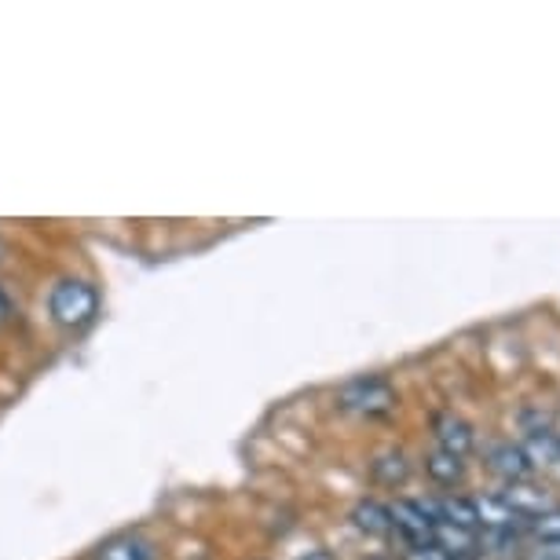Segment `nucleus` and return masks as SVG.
I'll return each mask as SVG.
<instances>
[{"mask_svg": "<svg viewBox=\"0 0 560 560\" xmlns=\"http://www.w3.org/2000/svg\"><path fill=\"white\" fill-rule=\"evenodd\" d=\"M352 524H355V532L374 535V538L393 532V521H388V505L374 502V499H366V502L355 505V510H352Z\"/></svg>", "mask_w": 560, "mask_h": 560, "instance_id": "obj_13", "label": "nucleus"}, {"mask_svg": "<svg viewBox=\"0 0 560 560\" xmlns=\"http://www.w3.org/2000/svg\"><path fill=\"white\" fill-rule=\"evenodd\" d=\"M432 436H436L440 451L454 454V458H465L472 447H477V432L472 425L458 415H451V410H443V415L432 418Z\"/></svg>", "mask_w": 560, "mask_h": 560, "instance_id": "obj_5", "label": "nucleus"}, {"mask_svg": "<svg viewBox=\"0 0 560 560\" xmlns=\"http://www.w3.org/2000/svg\"><path fill=\"white\" fill-rule=\"evenodd\" d=\"M521 447H524L527 458H532V465H553V462H560V436H557L553 429H532Z\"/></svg>", "mask_w": 560, "mask_h": 560, "instance_id": "obj_14", "label": "nucleus"}, {"mask_svg": "<svg viewBox=\"0 0 560 560\" xmlns=\"http://www.w3.org/2000/svg\"><path fill=\"white\" fill-rule=\"evenodd\" d=\"M337 407L363 418H382L388 410H396V388L385 377H355L337 393Z\"/></svg>", "mask_w": 560, "mask_h": 560, "instance_id": "obj_3", "label": "nucleus"}, {"mask_svg": "<svg viewBox=\"0 0 560 560\" xmlns=\"http://www.w3.org/2000/svg\"><path fill=\"white\" fill-rule=\"evenodd\" d=\"M436 510H440V524L465 527V532H480L477 499H465V494H443V499H436Z\"/></svg>", "mask_w": 560, "mask_h": 560, "instance_id": "obj_9", "label": "nucleus"}, {"mask_svg": "<svg viewBox=\"0 0 560 560\" xmlns=\"http://www.w3.org/2000/svg\"><path fill=\"white\" fill-rule=\"evenodd\" d=\"M502 502L510 505V510L521 516V521H535V516H542L546 510H553V499H549V491H542L538 483L532 480H521V483H505Z\"/></svg>", "mask_w": 560, "mask_h": 560, "instance_id": "obj_6", "label": "nucleus"}, {"mask_svg": "<svg viewBox=\"0 0 560 560\" xmlns=\"http://www.w3.org/2000/svg\"><path fill=\"white\" fill-rule=\"evenodd\" d=\"M432 542L447 557H465L480 546V532H465V527H454V524H436L432 527Z\"/></svg>", "mask_w": 560, "mask_h": 560, "instance_id": "obj_11", "label": "nucleus"}, {"mask_svg": "<svg viewBox=\"0 0 560 560\" xmlns=\"http://www.w3.org/2000/svg\"><path fill=\"white\" fill-rule=\"evenodd\" d=\"M532 560H560V542H538Z\"/></svg>", "mask_w": 560, "mask_h": 560, "instance_id": "obj_17", "label": "nucleus"}, {"mask_svg": "<svg viewBox=\"0 0 560 560\" xmlns=\"http://www.w3.org/2000/svg\"><path fill=\"white\" fill-rule=\"evenodd\" d=\"M477 521L483 532H516L521 527V516L502 502V494H483V499H477Z\"/></svg>", "mask_w": 560, "mask_h": 560, "instance_id": "obj_8", "label": "nucleus"}, {"mask_svg": "<svg viewBox=\"0 0 560 560\" xmlns=\"http://www.w3.org/2000/svg\"><path fill=\"white\" fill-rule=\"evenodd\" d=\"M388 521H393L396 535H404L407 546H425L432 542V527L440 524L436 499H399L388 505Z\"/></svg>", "mask_w": 560, "mask_h": 560, "instance_id": "obj_2", "label": "nucleus"}, {"mask_svg": "<svg viewBox=\"0 0 560 560\" xmlns=\"http://www.w3.org/2000/svg\"><path fill=\"white\" fill-rule=\"evenodd\" d=\"M48 312L51 319L59 326H67V330H84V326L96 323L100 315V290L92 287L89 279H59L56 287L48 293Z\"/></svg>", "mask_w": 560, "mask_h": 560, "instance_id": "obj_1", "label": "nucleus"}, {"mask_svg": "<svg viewBox=\"0 0 560 560\" xmlns=\"http://www.w3.org/2000/svg\"><path fill=\"white\" fill-rule=\"evenodd\" d=\"M488 469L494 472V477H502L505 483H521L532 477V458L524 454L521 443H513V440H499V443H491L488 447Z\"/></svg>", "mask_w": 560, "mask_h": 560, "instance_id": "obj_4", "label": "nucleus"}, {"mask_svg": "<svg viewBox=\"0 0 560 560\" xmlns=\"http://www.w3.org/2000/svg\"><path fill=\"white\" fill-rule=\"evenodd\" d=\"M527 532H532L538 542H560V505L546 510L542 516H535V521H527Z\"/></svg>", "mask_w": 560, "mask_h": 560, "instance_id": "obj_15", "label": "nucleus"}, {"mask_svg": "<svg viewBox=\"0 0 560 560\" xmlns=\"http://www.w3.org/2000/svg\"><path fill=\"white\" fill-rule=\"evenodd\" d=\"M0 315H8V298L0 293Z\"/></svg>", "mask_w": 560, "mask_h": 560, "instance_id": "obj_19", "label": "nucleus"}, {"mask_svg": "<svg viewBox=\"0 0 560 560\" xmlns=\"http://www.w3.org/2000/svg\"><path fill=\"white\" fill-rule=\"evenodd\" d=\"M301 560H337L330 549H308V553H304Z\"/></svg>", "mask_w": 560, "mask_h": 560, "instance_id": "obj_18", "label": "nucleus"}, {"mask_svg": "<svg viewBox=\"0 0 560 560\" xmlns=\"http://www.w3.org/2000/svg\"><path fill=\"white\" fill-rule=\"evenodd\" d=\"M425 472L432 483H440V488H454V483L465 480V458H454L447 451H432L425 454Z\"/></svg>", "mask_w": 560, "mask_h": 560, "instance_id": "obj_10", "label": "nucleus"}, {"mask_svg": "<svg viewBox=\"0 0 560 560\" xmlns=\"http://www.w3.org/2000/svg\"><path fill=\"white\" fill-rule=\"evenodd\" d=\"M404 560H454V557L443 553L436 542H425V546H410Z\"/></svg>", "mask_w": 560, "mask_h": 560, "instance_id": "obj_16", "label": "nucleus"}, {"mask_svg": "<svg viewBox=\"0 0 560 560\" xmlns=\"http://www.w3.org/2000/svg\"><path fill=\"white\" fill-rule=\"evenodd\" d=\"M92 560H158V546L151 542V538L125 532V535L107 538V542H100Z\"/></svg>", "mask_w": 560, "mask_h": 560, "instance_id": "obj_7", "label": "nucleus"}, {"mask_svg": "<svg viewBox=\"0 0 560 560\" xmlns=\"http://www.w3.org/2000/svg\"><path fill=\"white\" fill-rule=\"evenodd\" d=\"M4 253H8V249H4V242H0V260H4Z\"/></svg>", "mask_w": 560, "mask_h": 560, "instance_id": "obj_20", "label": "nucleus"}, {"mask_svg": "<svg viewBox=\"0 0 560 560\" xmlns=\"http://www.w3.org/2000/svg\"><path fill=\"white\" fill-rule=\"evenodd\" d=\"M370 472H374V480L385 483V488H399V483H407L410 477V462L404 451H382L370 462Z\"/></svg>", "mask_w": 560, "mask_h": 560, "instance_id": "obj_12", "label": "nucleus"}]
</instances>
